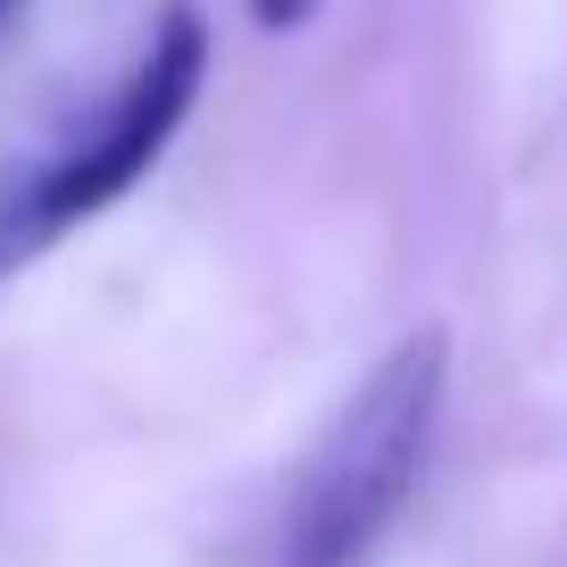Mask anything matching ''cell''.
I'll return each mask as SVG.
<instances>
[{
    "instance_id": "obj_1",
    "label": "cell",
    "mask_w": 567,
    "mask_h": 567,
    "mask_svg": "<svg viewBox=\"0 0 567 567\" xmlns=\"http://www.w3.org/2000/svg\"><path fill=\"white\" fill-rule=\"evenodd\" d=\"M443 334H401L359 392L334 409L318 451L301 460L292 493H284L276 526V567H368L375 543L401 526L409 493L425 476L434 425H443Z\"/></svg>"
},
{
    "instance_id": "obj_2",
    "label": "cell",
    "mask_w": 567,
    "mask_h": 567,
    "mask_svg": "<svg viewBox=\"0 0 567 567\" xmlns=\"http://www.w3.org/2000/svg\"><path fill=\"white\" fill-rule=\"evenodd\" d=\"M200 75H209V25L193 9H167L151 51L134 59V75L101 101L92 134H75L68 151H51L34 176H18L0 193V267L51 250L68 226H84L117 193H134V176H151V159L176 142Z\"/></svg>"
},
{
    "instance_id": "obj_3",
    "label": "cell",
    "mask_w": 567,
    "mask_h": 567,
    "mask_svg": "<svg viewBox=\"0 0 567 567\" xmlns=\"http://www.w3.org/2000/svg\"><path fill=\"white\" fill-rule=\"evenodd\" d=\"M326 0H250V18L267 25V34H292V25H309Z\"/></svg>"
},
{
    "instance_id": "obj_4",
    "label": "cell",
    "mask_w": 567,
    "mask_h": 567,
    "mask_svg": "<svg viewBox=\"0 0 567 567\" xmlns=\"http://www.w3.org/2000/svg\"><path fill=\"white\" fill-rule=\"evenodd\" d=\"M9 18H18V0H0V34H9Z\"/></svg>"
}]
</instances>
